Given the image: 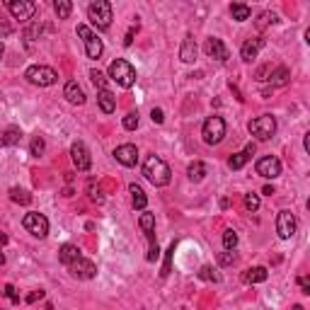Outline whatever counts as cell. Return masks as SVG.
Wrapping results in <instances>:
<instances>
[{"label": "cell", "instance_id": "1", "mask_svg": "<svg viewBox=\"0 0 310 310\" xmlns=\"http://www.w3.org/2000/svg\"><path fill=\"white\" fill-rule=\"evenodd\" d=\"M143 177L148 179L153 187H167L170 179H172V172H170V165H167L163 158L150 155L143 163Z\"/></svg>", "mask_w": 310, "mask_h": 310}, {"label": "cell", "instance_id": "2", "mask_svg": "<svg viewBox=\"0 0 310 310\" xmlns=\"http://www.w3.org/2000/svg\"><path fill=\"white\" fill-rule=\"evenodd\" d=\"M109 78L119 85V88H133L136 85V68L129 63V61H124V58H117V61H111L109 63Z\"/></svg>", "mask_w": 310, "mask_h": 310}, {"label": "cell", "instance_id": "3", "mask_svg": "<svg viewBox=\"0 0 310 310\" xmlns=\"http://www.w3.org/2000/svg\"><path fill=\"white\" fill-rule=\"evenodd\" d=\"M88 20L97 29H109L111 24V3L107 0H97V3H92L88 8Z\"/></svg>", "mask_w": 310, "mask_h": 310}, {"label": "cell", "instance_id": "4", "mask_svg": "<svg viewBox=\"0 0 310 310\" xmlns=\"http://www.w3.org/2000/svg\"><path fill=\"white\" fill-rule=\"evenodd\" d=\"M78 36H80L83 44H85V54H88V58L97 61V58L102 56V51H104V44H102L100 36L92 32L88 24H78Z\"/></svg>", "mask_w": 310, "mask_h": 310}, {"label": "cell", "instance_id": "5", "mask_svg": "<svg viewBox=\"0 0 310 310\" xmlns=\"http://www.w3.org/2000/svg\"><path fill=\"white\" fill-rule=\"evenodd\" d=\"M201 136H204V143H209V145L221 143L223 138H225V122H223V117H209L204 122Z\"/></svg>", "mask_w": 310, "mask_h": 310}, {"label": "cell", "instance_id": "6", "mask_svg": "<svg viewBox=\"0 0 310 310\" xmlns=\"http://www.w3.org/2000/svg\"><path fill=\"white\" fill-rule=\"evenodd\" d=\"M24 78H27L32 85L49 88V85H54L56 80H58V73L49 66H29L27 70H24Z\"/></svg>", "mask_w": 310, "mask_h": 310}, {"label": "cell", "instance_id": "7", "mask_svg": "<svg viewBox=\"0 0 310 310\" xmlns=\"http://www.w3.org/2000/svg\"><path fill=\"white\" fill-rule=\"evenodd\" d=\"M250 133L259 138V141H269L274 133H277V119L272 117V114H262V117H257L250 122Z\"/></svg>", "mask_w": 310, "mask_h": 310}, {"label": "cell", "instance_id": "8", "mask_svg": "<svg viewBox=\"0 0 310 310\" xmlns=\"http://www.w3.org/2000/svg\"><path fill=\"white\" fill-rule=\"evenodd\" d=\"M22 225L29 235L39 238V240H44L46 235H49V218H46L44 213H27Z\"/></svg>", "mask_w": 310, "mask_h": 310}, {"label": "cell", "instance_id": "9", "mask_svg": "<svg viewBox=\"0 0 310 310\" xmlns=\"http://www.w3.org/2000/svg\"><path fill=\"white\" fill-rule=\"evenodd\" d=\"M298 230V221H296V216L291 213V211H279L277 216V232L281 240H288V238H293Z\"/></svg>", "mask_w": 310, "mask_h": 310}, {"label": "cell", "instance_id": "10", "mask_svg": "<svg viewBox=\"0 0 310 310\" xmlns=\"http://www.w3.org/2000/svg\"><path fill=\"white\" fill-rule=\"evenodd\" d=\"M70 160H73V165L78 167V172H88L90 170L92 158H90L88 145L83 143V141H75V143L70 145Z\"/></svg>", "mask_w": 310, "mask_h": 310}, {"label": "cell", "instance_id": "11", "mask_svg": "<svg viewBox=\"0 0 310 310\" xmlns=\"http://www.w3.org/2000/svg\"><path fill=\"white\" fill-rule=\"evenodd\" d=\"M5 5H8V10L12 12V17L20 20V22L32 20V15L36 12V5H34L32 0H8Z\"/></svg>", "mask_w": 310, "mask_h": 310}, {"label": "cell", "instance_id": "12", "mask_svg": "<svg viewBox=\"0 0 310 310\" xmlns=\"http://www.w3.org/2000/svg\"><path fill=\"white\" fill-rule=\"evenodd\" d=\"M257 175L264 179H277L279 175H281V160L274 158V155L259 158V163H257Z\"/></svg>", "mask_w": 310, "mask_h": 310}, {"label": "cell", "instance_id": "13", "mask_svg": "<svg viewBox=\"0 0 310 310\" xmlns=\"http://www.w3.org/2000/svg\"><path fill=\"white\" fill-rule=\"evenodd\" d=\"M68 269H70V274L75 279H83V281H90V279L97 277V266L92 264L90 259H85V257H78L73 264H68Z\"/></svg>", "mask_w": 310, "mask_h": 310}, {"label": "cell", "instance_id": "14", "mask_svg": "<svg viewBox=\"0 0 310 310\" xmlns=\"http://www.w3.org/2000/svg\"><path fill=\"white\" fill-rule=\"evenodd\" d=\"M114 158H117V163H122L124 167H136V163H138V148L133 143H124L114 150Z\"/></svg>", "mask_w": 310, "mask_h": 310}, {"label": "cell", "instance_id": "15", "mask_svg": "<svg viewBox=\"0 0 310 310\" xmlns=\"http://www.w3.org/2000/svg\"><path fill=\"white\" fill-rule=\"evenodd\" d=\"M204 51H206V56L209 58H216V61H228V46L223 44L221 39H216V36H211V39H206V44H204Z\"/></svg>", "mask_w": 310, "mask_h": 310}, {"label": "cell", "instance_id": "16", "mask_svg": "<svg viewBox=\"0 0 310 310\" xmlns=\"http://www.w3.org/2000/svg\"><path fill=\"white\" fill-rule=\"evenodd\" d=\"M197 39L191 36V34H187L184 39H182V46H179V58L184 61V63H194L197 61Z\"/></svg>", "mask_w": 310, "mask_h": 310}, {"label": "cell", "instance_id": "17", "mask_svg": "<svg viewBox=\"0 0 310 310\" xmlns=\"http://www.w3.org/2000/svg\"><path fill=\"white\" fill-rule=\"evenodd\" d=\"M63 97H66L70 104H85V92H83V88L78 85V80H68L66 88H63Z\"/></svg>", "mask_w": 310, "mask_h": 310}, {"label": "cell", "instance_id": "18", "mask_svg": "<svg viewBox=\"0 0 310 310\" xmlns=\"http://www.w3.org/2000/svg\"><path fill=\"white\" fill-rule=\"evenodd\" d=\"M262 46H264V39H259V36H250V39L243 44V49H240L243 61H252V58H257V54H259V49H262Z\"/></svg>", "mask_w": 310, "mask_h": 310}, {"label": "cell", "instance_id": "19", "mask_svg": "<svg viewBox=\"0 0 310 310\" xmlns=\"http://www.w3.org/2000/svg\"><path fill=\"white\" fill-rule=\"evenodd\" d=\"M78 257H83V255H80V247H78V245H63V247L58 250V262H61V264H66V266L73 264Z\"/></svg>", "mask_w": 310, "mask_h": 310}, {"label": "cell", "instance_id": "20", "mask_svg": "<svg viewBox=\"0 0 310 310\" xmlns=\"http://www.w3.org/2000/svg\"><path fill=\"white\" fill-rule=\"evenodd\" d=\"M97 104H100V109L104 111V114H114V109H117V97L111 95L109 90H100Z\"/></svg>", "mask_w": 310, "mask_h": 310}, {"label": "cell", "instance_id": "21", "mask_svg": "<svg viewBox=\"0 0 310 310\" xmlns=\"http://www.w3.org/2000/svg\"><path fill=\"white\" fill-rule=\"evenodd\" d=\"M269 83H272V88H281V85H286L288 80H291V70L286 66H279L272 70V75L266 78Z\"/></svg>", "mask_w": 310, "mask_h": 310}, {"label": "cell", "instance_id": "22", "mask_svg": "<svg viewBox=\"0 0 310 310\" xmlns=\"http://www.w3.org/2000/svg\"><path fill=\"white\" fill-rule=\"evenodd\" d=\"M266 277H269L266 266H252V269H247L243 274L245 284H262V281H266Z\"/></svg>", "mask_w": 310, "mask_h": 310}, {"label": "cell", "instance_id": "23", "mask_svg": "<svg viewBox=\"0 0 310 310\" xmlns=\"http://www.w3.org/2000/svg\"><path fill=\"white\" fill-rule=\"evenodd\" d=\"M129 191H131V201H133V209L138 211H145L148 206V197H145V191L138 184H129Z\"/></svg>", "mask_w": 310, "mask_h": 310}, {"label": "cell", "instance_id": "24", "mask_svg": "<svg viewBox=\"0 0 310 310\" xmlns=\"http://www.w3.org/2000/svg\"><path fill=\"white\" fill-rule=\"evenodd\" d=\"M230 15L235 22H245V20H250V15H252V10L245 5V3H232L230 5Z\"/></svg>", "mask_w": 310, "mask_h": 310}, {"label": "cell", "instance_id": "25", "mask_svg": "<svg viewBox=\"0 0 310 310\" xmlns=\"http://www.w3.org/2000/svg\"><path fill=\"white\" fill-rule=\"evenodd\" d=\"M187 175L191 182H201V179L206 177V165H204L201 160H197V163H191V165L187 167Z\"/></svg>", "mask_w": 310, "mask_h": 310}, {"label": "cell", "instance_id": "26", "mask_svg": "<svg viewBox=\"0 0 310 310\" xmlns=\"http://www.w3.org/2000/svg\"><path fill=\"white\" fill-rule=\"evenodd\" d=\"M20 138H22V131L17 126H10V129L3 131V145H17Z\"/></svg>", "mask_w": 310, "mask_h": 310}, {"label": "cell", "instance_id": "27", "mask_svg": "<svg viewBox=\"0 0 310 310\" xmlns=\"http://www.w3.org/2000/svg\"><path fill=\"white\" fill-rule=\"evenodd\" d=\"M10 199L15 201V204H22V206H27V204H32V194H29L27 189L12 187L10 189Z\"/></svg>", "mask_w": 310, "mask_h": 310}, {"label": "cell", "instance_id": "28", "mask_svg": "<svg viewBox=\"0 0 310 310\" xmlns=\"http://www.w3.org/2000/svg\"><path fill=\"white\" fill-rule=\"evenodd\" d=\"M54 10H56V15H58V20H68L70 12H73V3H68V0H56Z\"/></svg>", "mask_w": 310, "mask_h": 310}, {"label": "cell", "instance_id": "29", "mask_svg": "<svg viewBox=\"0 0 310 310\" xmlns=\"http://www.w3.org/2000/svg\"><path fill=\"white\" fill-rule=\"evenodd\" d=\"M138 225L143 228L145 235L155 232V216H153V213H141V218H138Z\"/></svg>", "mask_w": 310, "mask_h": 310}, {"label": "cell", "instance_id": "30", "mask_svg": "<svg viewBox=\"0 0 310 310\" xmlns=\"http://www.w3.org/2000/svg\"><path fill=\"white\" fill-rule=\"evenodd\" d=\"M247 160H250V155L243 150V153H235V155H232L230 160H228V165H230V170H243Z\"/></svg>", "mask_w": 310, "mask_h": 310}, {"label": "cell", "instance_id": "31", "mask_svg": "<svg viewBox=\"0 0 310 310\" xmlns=\"http://www.w3.org/2000/svg\"><path fill=\"white\" fill-rule=\"evenodd\" d=\"M88 197L95 201V204H102V201H104L102 187H100V184H95V182H88Z\"/></svg>", "mask_w": 310, "mask_h": 310}, {"label": "cell", "instance_id": "32", "mask_svg": "<svg viewBox=\"0 0 310 310\" xmlns=\"http://www.w3.org/2000/svg\"><path fill=\"white\" fill-rule=\"evenodd\" d=\"M44 150H46L44 138H42V136H34V138H32V145H29V153H32L34 158H39V155H44Z\"/></svg>", "mask_w": 310, "mask_h": 310}, {"label": "cell", "instance_id": "33", "mask_svg": "<svg viewBox=\"0 0 310 310\" xmlns=\"http://www.w3.org/2000/svg\"><path fill=\"white\" fill-rule=\"evenodd\" d=\"M124 129H126V131H136V129H138V111H129V114L124 117Z\"/></svg>", "mask_w": 310, "mask_h": 310}, {"label": "cell", "instance_id": "34", "mask_svg": "<svg viewBox=\"0 0 310 310\" xmlns=\"http://www.w3.org/2000/svg\"><path fill=\"white\" fill-rule=\"evenodd\" d=\"M245 209L252 211L255 213L257 209H259V194H255V191H250V194H245Z\"/></svg>", "mask_w": 310, "mask_h": 310}, {"label": "cell", "instance_id": "35", "mask_svg": "<svg viewBox=\"0 0 310 310\" xmlns=\"http://www.w3.org/2000/svg\"><path fill=\"white\" fill-rule=\"evenodd\" d=\"M90 78H92V83H95V88L97 90H107V75L100 73V70H90Z\"/></svg>", "mask_w": 310, "mask_h": 310}, {"label": "cell", "instance_id": "36", "mask_svg": "<svg viewBox=\"0 0 310 310\" xmlns=\"http://www.w3.org/2000/svg\"><path fill=\"white\" fill-rule=\"evenodd\" d=\"M235 245H238V232L235 230L223 232V247H225V250H235Z\"/></svg>", "mask_w": 310, "mask_h": 310}, {"label": "cell", "instance_id": "37", "mask_svg": "<svg viewBox=\"0 0 310 310\" xmlns=\"http://www.w3.org/2000/svg\"><path fill=\"white\" fill-rule=\"evenodd\" d=\"M235 262H238V255H235L232 250H225V252L218 255V264L221 266H230V264H235Z\"/></svg>", "mask_w": 310, "mask_h": 310}, {"label": "cell", "instance_id": "38", "mask_svg": "<svg viewBox=\"0 0 310 310\" xmlns=\"http://www.w3.org/2000/svg\"><path fill=\"white\" fill-rule=\"evenodd\" d=\"M199 279H204V281H213V284H216L221 277L213 272V266H201V269H199Z\"/></svg>", "mask_w": 310, "mask_h": 310}, {"label": "cell", "instance_id": "39", "mask_svg": "<svg viewBox=\"0 0 310 310\" xmlns=\"http://www.w3.org/2000/svg\"><path fill=\"white\" fill-rule=\"evenodd\" d=\"M269 22H277V15H274V12H262V15H259V20H257V27H259V29H264Z\"/></svg>", "mask_w": 310, "mask_h": 310}, {"label": "cell", "instance_id": "40", "mask_svg": "<svg viewBox=\"0 0 310 310\" xmlns=\"http://www.w3.org/2000/svg\"><path fill=\"white\" fill-rule=\"evenodd\" d=\"M175 247H177V245L172 243V245H170V250H167V257H165V266H163V272H160L163 277H167V274H170V264H172V255H175Z\"/></svg>", "mask_w": 310, "mask_h": 310}, {"label": "cell", "instance_id": "41", "mask_svg": "<svg viewBox=\"0 0 310 310\" xmlns=\"http://www.w3.org/2000/svg\"><path fill=\"white\" fill-rule=\"evenodd\" d=\"M3 293H5V298H10L15 305L20 303V296H17V291H15V286L12 284H5V288H3Z\"/></svg>", "mask_w": 310, "mask_h": 310}, {"label": "cell", "instance_id": "42", "mask_svg": "<svg viewBox=\"0 0 310 310\" xmlns=\"http://www.w3.org/2000/svg\"><path fill=\"white\" fill-rule=\"evenodd\" d=\"M150 119H153V124H163V122H165V114H163V109H160V107H155V109L150 111Z\"/></svg>", "mask_w": 310, "mask_h": 310}, {"label": "cell", "instance_id": "43", "mask_svg": "<svg viewBox=\"0 0 310 310\" xmlns=\"http://www.w3.org/2000/svg\"><path fill=\"white\" fill-rule=\"evenodd\" d=\"M10 34H12V27L0 17V39H5V36H10Z\"/></svg>", "mask_w": 310, "mask_h": 310}, {"label": "cell", "instance_id": "44", "mask_svg": "<svg viewBox=\"0 0 310 310\" xmlns=\"http://www.w3.org/2000/svg\"><path fill=\"white\" fill-rule=\"evenodd\" d=\"M138 32V24L136 27H131L129 32H126V36H124V46H131V42H133V34Z\"/></svg>", "mask_w": 310, "mask_h": 310}, {"label": "cell", "instance_id": "45", "mask_svg": "<svg viewBox=\"0 0 310 310\" xmlns=\"http://www.w3.org/2000/svg\"><path fill=\"white\" fill-rule=\"evenodd\" d=\"M42 298H44V291L39 288V291H34V293L27 296V303H36V300H42Z\"/></svg>", "mask_w": 310, "mask_h": 310}, {"label": "cell", "instance_id": "46", "mask_svg": "<svg viewBox=\"0 0 310 310\" xmlns=\"http://www.w3.org/2000/svg\"><path fill=\"white\" fill-rule=\"evenodd\" d=\"M298 284H300V291H303V293L308 296V293H310V284H308V277H300V279H298Z\"/></svg>", "mask_w": 310, "mask_h": 310}, {"label": "cell", "instance_id": "47", "mask_svg": "<svg viewBox=\"0 0 310 310\" xmlns=\"http://www.w3.org/2000/svg\"><path fill=\"white\" fill-rule=\"evenodd\" d=\"M266 73H272V66H262L259 70H257V80H264Z\"/></svg>", "mask_w": 310, "mask_h": 310}, {"label": "cell", "instance_id": "48", "mask_svg": "<svg viewBox=\"0 0 310 310\" xmlns=\"http://www.w3.org/2000/svg\"><path fill=\"white\" fill-rule=\"evenodd\" d=\"M303 148H305V153H310V133H305V138H303Z\"/></svg>", "mask_w": 310, "mask_h": 310}, {"label": "cell", "instance_id": "49", "mask_svg": "<svg viewBox=\"0 0 310 310\" xmlns=\"http://www.w3.org/2000/svg\"><path fill=\"white\" fill-rule=\"evenodd\" d=\"M264 194H266V197H272V194H274V187H272V184H266V187H264Z\"/></svg>", "mask_w": 310, "mask_h": 310}, {"label": "cell", "instance_id": "50", "mask_svg": "<svg viewBox=\"0 0 310 310\" xmlns=\"http://www.w3.org/2000/svg\"><path fill=\"white\" fill-rule=\"evenodd\" d=\"M5 243H8V235H5V232L0 230V245H5Z\"/></svg>", "mask_w": 310, "mask_h": 310}, {"label": "cell", "instance_id": "51", "mask_svg": "<svg viewBox=\"0 0 310 310\" xmlns=\"http://www.w3.org/2000/svg\"><path fill=\"white\" fill-rule=\"evenodd\" d=\"M3 54H5V44H3V39H0V58H3Z\"/></svg>", "mask_w": 310, "mask_h": 310}, {"label": "cell", "instance_id": "52", "mask_svg": "<svg viewBox=\"0 0 310 310\" xmlns=\"http://www.w3.org/2000/svg\"><path fill=\"white\" fill-rule=\"evenodd\" d=\"M5 264V255H3V252H0V266Z\"/></svg>", "mask_w": 310, "mask_h": 310}, {"label": "cell", "instance_id": "53", "mask_svg": "<svg viewBox=\"0 0 310 310\" xmlns=\"http://www.w3.org/2000/svg\"><path fill=\"white\" fill-rule=\"evenodd\" d=\"M0 148H3V131H0Z\"/></svg>", "mask_w": 310, "mask_h": 310}, {"label": "cell", "instance_id": "54", "mask_svg": "<svg viewBox=\"0 0 310 310\" xmlns=\"http://www.w3.org/2000/svg\"><path fill=\"white\" fill-rule=\"evenodd\" d=\"M293 310H303V308H300V305H293Z\"/></svg>", "mask_w": 310, "mask_h": 310}, {"label": "cell", "instance_id": "55", "mask_svg": "<svg viewBox=\"0 0 310 310\" xmlns=\"http://www.w3.org/2000/svg\"><path fill=\"white\" fill-rule=\"evenodd\" d=\"M0 310H3V308H0Z\"/></svg>", "mask_w": 310, "mask_h": 310}]
</instances>
